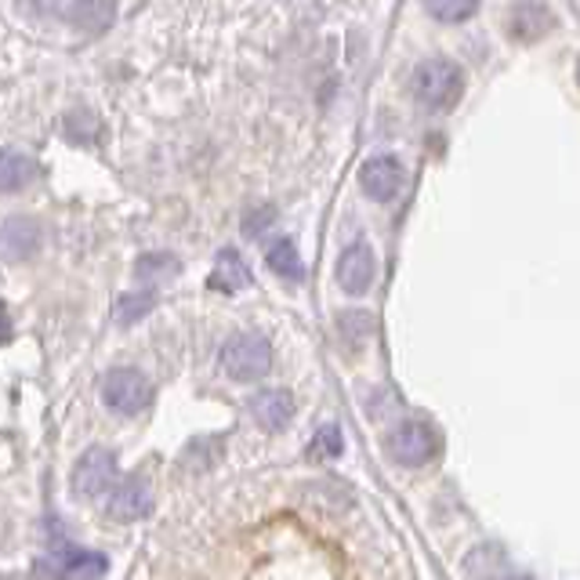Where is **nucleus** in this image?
I'll return each instance as SVG.
<instances>
[{
	"instance_id": "nucleus-1",
	"label": "nucleus",
	"mask_w": 580,
	"mask_h": 580,
	"mask_svg": "<svg viewBox=\"0 0 580 580\" xmlns=\"http://www.w3.org/2000/svg\"><path fill=\"white\" fill-rule=\"evenodd\" d=\"M411 91H414V99H417L421 110L446 113V110H454V105L460 102V95H465V70H460L454 59L432 55L425 62H417Z\"/></svg>"
},
{
	"instance_id": "nucleus-2",
	"label": "nucleus",
	"mask_w": 580,
	"mask_h": 580,
	"mask_svg": "<svg viewBox=\"0 0 580 580\" xmlns=\"http://www.w3.org/2000/svg\"><path fill=\"white\" fill-rule=\"evenodd\" d=\"M272 366V345L266 334H236L221 345V371L232 381H258Z\"/></svg>"
},
{
	"instance_id": "nucleus-3",
	"label": "nucleus",
	"mask_w": 580,
	"mask_h": 580,
	"mask_svg": "<svg viewBox=\"0 0 580 580\" xmlns=\"http://www.w3.org/2000/svg\"><path fill=\"white\" fill-rule=\"evenodd\" d=\"M385 450L395 465L421 468L439 454V432H435L428 421H400V425L389 432Z\"/></svg>"
},
{
	"instance_id": "nucleus-4",
	"label": "nucleus",
	"mask_w": 580,
	"mask_h": 580,
	"mask_svg": "<svg viewBox=\"0 0 580 580\" xmlns=\"http://www.w3.org/2000/svg\"><path fill=\"white\" fill-rule=\"evenodd\" d=\"M153 400V385L149 377L135 366H116L102 377V403L110 406L113 414L121 417H138Z\"/></svg>"
},
{
	"instance_id": "nucleus-5",
	"label": "nucleus",
	"mask_w": 580,
	"mask_h": 580,
	"mask_svg": "<svg viewBox=\"0 0 580 580\" xmlns=\"http://www.w3.org/2000/svg\"><path fill=\"white\" fill-rule=\"evenodd\" d=\"M113 483H116V454L105 450V446H91V450H84L81 460L73 465V476H70L76 500H95L110 490Z\"/></svg>"
},
{
	"instance_id": "nucleus-6",
	"label": "nucleus",
	"mask_w": 580,
	"mask_h": 580,
	"mask_svg": "<svg viewBox=\"0 0 580 580\" xmlns=\"http://www.w3.org/2000/svg\"><path fill=\"white\" fill-rule=\"evenodd\" d=\"M105 494H110V500H105V516L113 522H138L153 511V486L145 476H124Z\"/></svg>"
},
{
	"instance_id": "nucleus-7",
	"label": "nucleus",
	"mask_w": 580,
	"mask_h": 580,
	"mask_svg": "<svg viewBox=\"0 0 580 580\" xmlns=\"http://www.w3.org/2000/svg\"><path fill=\"white\" fill-rule=\"evenodd\" d=\"M403 182H406V170L400 164V156L392 153H377L360 167V189L377 204H392L395 196H400Z\"/></svg>"
},
{
	"instance_id": "nucleus-8",
	"label": "nucleus",
	"mask_w": 580,
	"mask_h": 580,
	"mask_svg": "<svg viewBox=\"0 0 580 580\" xmlns=\"http://www.w3.org/2000/svg\"><path fill=\"white\" fill-rule=\"evenodd\" d=\"M374 272H377V261H374V247L366 240H355L341 250L338 258V287L345 290L352 298H363L366 290L374 287Z\"/></svg>"
},
{
	"instance_id": "nucleus-9",
	"label": "nucleus",
	"mask_w": 580,
	"mask_h": 580,
	"mask_svg": "<svg viewBox=\"0 0 580 580\" xmlns=\"http://www.w3.org/2000/svg\"><path fill=\"white\" fill-rule=\"evenodd\" d=\"M44 247L41 221L30 215H15L0 226V261H30Z\"/></svg>"
},
{
	"instance_id": "nucleus-10",
	"label": "nucleus",
	"mask_w": 580,
	"mask_h": 580,
	"mask_svg": "<svg viewBox=\"0 0 580 580\" xmlns=\"http://www.w3.org/2000/svg\"><path fill=\"white\" fill-rule=\"evenodd\" d=\"M551 30H556V15H551L548 4H540V0H516V4H511L508 11L511 41L537 44V41H545Z\"/></svg>"
},
{
	"instance_id": "nucleus-11",
	"label": "nucleus",
	"mask_w": 580,
	"mask_h": 580,
	"mask_svg": "<svg viewBox=\"0 0 580 580\" xmlns=\"http://www.w3.org/2000/svg\"><path fill=\"white\" fill-rule=\"evenodd\" d=\"M250 417L258 421L266 432H283L294 421V395L287 389H261L247 400Z\"/></svg>"
},
{
	"instance_id": "nucleus-12",
	"label": "nucleus",
	"mask_w": 580,
	"mask_h": 580,
	"mask_svg": "<svg viewBox=\"0 0 580 580\" xmlns=\"http://www.w3.org/2000/svg\"><path fill=\"white\" fill-rule=\"evenodd\" d=\"M55 573L65 577V580H102L105 577V559L99 556V551L62 545L55 551Z\"/></svg>"
},
{
	"instance_id": "nucleus-13",
	"label": "nucleus",
	"mask_w": 580,
	"mask_h": 580,
	"mask_svg": "<svg viewBox=\"0 0 580 580\" xmlns=\"http://www.w3.org/2000/svg\"><path fill=\"white\" fill-rule=\"evenodd\" d=\"M116 22V0H73L70 4V25L76 33L99 37Z\"/></svg>"
},
{
	"instance_id": "nucleus-14",
	"label": "nucleus",
	"mask_w": 580,
	"mask_h": 580,
	"mask_svg": "<svg viewBox=\"0 0 580 580\" xmlns=\"http://www.w3.org/2000/svg\"><path fill=\"white\" fill-rule=\"evenodd\" d=\"M210 290H218V294H240V290L250 287V269L247 261L236 255L232 247H226L215 261V269H210Z\"/></svg>"
},
{
	"instance_id": "nucleus-15",
	"label": "nucleus",
	"mask_w": 580,
	"mask_h": 580,
	"mask_svg": "<svg viewBox=\"0 0 580 580\" xmlns=\"http://www.w3.org/2000/svg\"><path fill=\"white\" fill-rule=\"evenodd\" d=\"M37 178L33 156L19 149H0V193H22Z\"/></svg>"
},
{
	"instance_id": "nucleus-16",
	"label": "nucleus",
	"mask_w": 580,
	"mask_h": 580,
	"mask_svg": "<svg viewBox=\"0 0 580 580\" xmlns=\"http://www.w3.org/2000/svg\"><path fill=\"white\" fill-rule=\"evenodd\" d=\"M266 266H269L276 276H283V280H290V283H301V280H305V261H301L294 240H276V244L266 250Z\"/></svg>"
},
{
	"instance_id": "nucleus-17",
	"label": "nucleus",
	"mask_w": 580,
	"mask_h": 580,
	"mask_svg": "<svg viewBox=\"0 0 580 580\" xmlns=\"http://www.w3.org/2000/svg\"><path fill=\"white\" fill-rule=\"evenodd\" d=\"M182 272V261L170 250H149L135 261V276L142 283H167Z\"/></svg>"
},
{
	"instance_id": "nucleus-18",
	"label": "nucleus",
	"mask_w": 580,
	"mask_h": 580,
	"mask_svg": "<svg viewBox=\"0 0 580 580\" xmlns=\"http://www.w3.org/2000/svg\"><path fill=\"white\" fill-rule=\"evenodd\" d=\"M62 131H65V138L76 145H95L102 135V121L87 110V105H76V110L62 116Z\"/></svg>"
},
{
	"instance_id": "nucleus-19",
	"label": "nucleus",
	"mask_w": 580,
	"mask_h": 580,
	"mask_svg": "<svg viewBox=\"0 0 580 580\" xmlns=\"http://www.w3.org/2000/svg\"><path fill=\"white\" fill-rule=\"evenodd\" d=\"M153 305H156V294H153V290H131V294L116 298L113 315H116V323H121V327H131V323L145 320V315L153 312Z\"/></svg>"
},
{
	"instance_id": "nucleus-20",
	"label": "nucleus",
	"mask_w": 580,
	"mask_h": 580,
	"mask_svg": "<svg viewBox=\"0 0 580 580\" xmlns=\"http://www.w3.org/2000/svg\"><path fill=\"white\" fill-rule=\"evenodd\" d=\"M500 566H505V551H500L497 545H479L476 551H468L465 573L472 580H494L500 573Z\"/></svg>"
},
{
	"instance_id": "nucleus-21",
	"label": "nucleus",
	"mask_w": 580,
	"mask_h": 580,
	"mask_svg": "<svg viewBox=\"0 0 580 580\" xmlns=\"http://www.w3.org/2000/svg\"><path fill=\"white\" fill-rule=\"evenodd\" d=\"M338 331H341V338H345V345L360 349L363 341L374 334V315L363 312V309H349V312L338 315Z\"/></svg>"
},
{
	"instance_id": "nucleus-22",
	"label": "nucleus",
	"mask_w": 580,
	"mask_h": 580,
	"mask_svg": "<svg viewBox=\"0 0 580 580\" xmlns=\"http://www.w3.org/2000/svg\"><path fill=\"white\" fill-rule=\"evenodd\" d=\"M425 8L435 22L457 25V22H468L472 15H476L479 0H425Z\"/></svg>"
},
{
	"instance_id": "nucleus-23",
	"label": "nucleus",
	"mask_w": 580,
	"mask_h": 580,
	"mask_svg": "<svg viewBox=\"0 0 580 580\" xmlns=\"http://www.w3.org/2000/svg\"><path fill=\"white\" fill-rule=\"evenodd\" d=\"M276 226V207L272 204H261V207H250L244 215V236L247 240H261V232H269Z\"/></svg>"
},
{
	"instance_id": "nucleus-24",
	"label": "nucleus",
	"mask_w": 580,
	"mask_h": 580,
	"mask_svg": "<svg viewBox=\"0 0 580 580\" xmlns=\"http://www.w3.org/2000/svg\"><path fill=\"white\" fill-rule=\"evenodd\" d=\"M218 454H221V439H215V435H210V439H196L189 450H186V465L189 468H210L218 460Z\"/></svg>"
},
{
	"instance_id": "nucleus-25",
	"label": "nucleus",
	"mask_w": 580,
	"mask_h": 580,
	"mask_svg": "<svg viewBox=\"0 0 580 580\" xmlns=\"http://www.w3.org/2000/svg\"><path fill=\"white\" fill-rule=\"evenodd\" d=\"M309 454L312 457H338L341 454V428L338 425H323L320 432H315Z\"/></svg>"
},
{
	"instance_id": "nucleus-26",
	"label": "nucleus",
	"mask_w": 580,
	"mask_h": 580,
	"mask_svg": "<svg viewBox=\"0 0 580 580\" xmlns=\"http://www.w3.org/2000/svg\"><path fill=\"white\" fill-rule=\"evenodd\" d=\"M55 4H59V0H19V8L30 11L33 19H48L51 11H55Z\"/></svg>"
},
{
	"instance_id": "nucleus-27",
	"label": "nucleus",
	"mask_w": 580,
	"mask_h": 580,
	"mask_svg": "<svg viewBox=\"0 0 580 580\" xmlns=\"http://www.w3.org/2000/svg\"><path fill=\"white\" fill-rule=\"evenodd\" d=\"M500 580H534V577H500Z\"/></svg>"
}]
</instances>
